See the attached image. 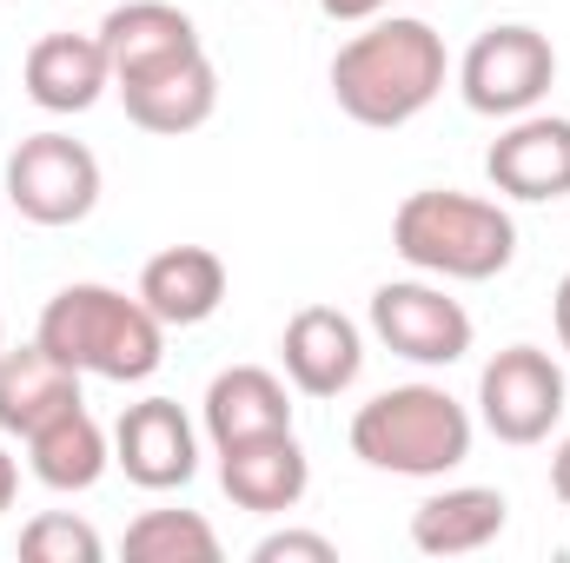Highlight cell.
Returning a JSON list of instances; mask_svg holds the SVG:
<instances>
[{
  "instance_id": "5bb4252c",
  "label": "cell",
  "mask_w": 570,
  "mask_h": 563,
  "mask_svg": "<svg viewBox=\"0 0 570 563\" xmlns=\"http://www.w3.org/2000/svg\"><path fill=\"white\" fill-rule=\"evenodd\" d=\"M219 484L239 511H259V517H279L298 511V497L312 491V464H305V444L292 431H266V437H246V444H226L219 451Z\"/></svg>"
},
{
  "instance_id": "cb8c5ba5",
  "label": "cell",
  "mask_w": 570,
  "mask_h": 563,
  "mask_svg": "<svg viewBox=\"0 0 570 563\" xmlns=\"http://www.w3.org/2000/svg\"><path fill=\"white\" fill-rule=\"evenodd\" d=\"M318 7H325L332 20H358V27H365V20H379L392 0H318Z\"/></svg>"
},
{
  "instance_id": "5b68a950",
  "label": "cell",
  "mask_w": 570,
  "mask_h": 563,
  "mask_svg": "<svg viewBox=\"0 0 570 563\" xmlns=\"http://www.w3.org/2000/svg\"><path fill=\"white\" fill-rule=\"evenodd\" d=\"M458 87H464V107L484 120L538 113V100L558 87V47H551V33H538L524 20L484 27L458 60Z\"/></svg>"
},
{
  "instance_id": "83f0119b",
  "label": "cell",
  "mask_w": 570,
  "mask_h": 563,
  "mask_svg": "<svg viewBox=\"0 0 570 563\" xmlns=\"http://www.w3.org/2000/svg\"><path fill=\"white\" fill-rule=\"evenodd\" d=\"M0 352H7V345H0Z\"/></svg>"
},
{
  "instance_id": "6da1fadb",
  "label": "cell",
  "mask_w": 570,
  "mask_h": 563,
  "mask_svg": "<svg viewBox=\"0 0 570 563\" xmlns=\"http://www.w3.org/2000/svg\"><path fill=\"white\" fill-rule=\"evenodd\" d=\"M444 33L419 13H392V20H365V33H352L332 53V100L345 120L358 127H412L431 100L444 93Z\"/></svg>"
},
{
  "instance_id": "484cf974",
  "label": "cell",
  "mask_w": 570,
  "mask_h": 563,
  "mask_svg": "<svg viewBox=\"0 0 570 563\" xmlns=\"http://www.w3.org/2000/svg\"><path fill=\"white\" fill-rule=\"evenodd\" d=\"M13 497H20V464H13V451L0 444V511H13Z\"/></svg>"
},
{
  "instance_id": "2e32d148",
  "label": "cell",
  "mask_w": 570,
  "mask_h": 563,
  "mask_svg": "<svg viewBox=\"0 0 570 563\" xmlns=\"http://www.w3.org/2000/svg\"><path fill=\"white\" fill-rule=\"evenodd\" d=\"M100 47L114 60V80H134V73L166 67V60L199 53V27L173 0H127V7H114L100 20Z\"/></svg>"
},
{
  "instance_id": "7c38bea8",
  "label": "cell",
  "mask_w": 570,
  "mask_h": 563,
  "mask_svg": "<svg viewBox=\"0 0 570 563\" xmlns=\"http://www.w3.org/2000/svg\"><path fill=\"white\" fill-rule=\"evenodd\" d=\"M114 87H120V100H127V120H134L140 134H159V140H179V134L206 127L213 107H219V67L206 60V47L186 53V60H166V67H153V73L114 80Z\"/></svg>"
},
{
  "instance_id": "9a60e30c",
  "label": "cell",
  "mask_w": 570,
  "mask_h": 563,
  "mask_svg": "<svg viewBox=\"0 0 570 563\" xmlns=\"http://www.w3.org/2000/svg\"><path fill=\"white\" fill-rule=\"evenodd\" d=\"M140 298L146 312L173 332H186V325H206L219 305H226V259L213 253V246H166V253H153L140 273Z\"/></svg>"
},
{
  "instance_id": "3957f363",
  "label": "cell",
  "mask_w": 570,
  "mask_h": 563,
  "mask_svg": "<svg viewBox=\"0 0 570 563\" xmlns=\"http://www.w3.org/2000/svg\"><path fill=\"white\" fill-rule=\"evenodd\" d=\"M392 246L412 273L425 279H458L484 285L518 259V226L498 199L478 192H451V186H425L392 213Z\"/></svg>"
},
{
  "instance_id": "30bf717a",
  "label": "cell",
  "mask_w": 570,
  "mask_h": 563,
  "mask_svg": "<svg viewBox=\"0 0 570 563\" xmlns=\"http://www.w3.org/2000/svg\"><path fill=\"white\" fill-rule=\"evenodd\" d=\"M484 172H491V186L504 199H524V206L570 199V120H558V113H518L491 140Z\"/></svg>"
},
{
  "instance_id": "603a6c76",
  "label": "cell",
  "mask_w": 570,
  "mask_h": 563,
  "mask_svg": "<svg viewBox=\"0 0 570 563\" xmlns=\"http://www.w3.org/2000/svg\"><path fill=\"white\" fill-rule=\"evenodd\" d=\"M253 563H338V544L318 531H273L253 544Z\"/></svg>"
},
{
  "instance_id": "8992f818",
  "label": "cell",
  "mask_w": 570,
  "mask_h": 563,
  "mask_svg": "<svg viewBox=\"0 0 570 563\" xmlns=\"http://www.w3.org/2000/svg\"><path fill=\"white\" fill-rule=\"evenodd\" d=\"M7 199L33 226H80L100 206V159L73 134H27L7 152Z\"/></svg>"
},
{
  "instance_id": "9c48e42d",
  "label": "cell",
  "mask_w": 570,
  "mask_h": 563,
  "mask_svg": "<svg viewBox=\"0 0 570 563\" xmlns=\"http://www.w3.org/2000/svg\"><path fill=\"white\" fill-rule=\"evenodd\" d=\"M114 464L140 491H179L199 471V431L179 412V398H140L114 424Z\"/></svg>"
},
{
  "instance_id": "52a82bcc",
  "label": "cell",
  "mask_w": 570,
  "mask_h": 563,
  "mask_svg": "<svg viewBox=\"0 0 570 563\" xmlns=\"http://www.w3.org/2000/svg\"><path fill=\"white\" fill-rule=\"evenodd\" d=\"M478 418L498 444H544L564 418V365L544 345H504L478 372Z\"/></svg>"
},
{
  "instance_id": "4fadbf2b",
  "label": "cell",
  "mask_w": 570,
  "mask_h": 563,
  "mask_svg": "<svg viewBox=\"0 0 570 563\" xmlns=\"http://www.w3.org/2000/svg\"><path fill=\"white\" fill-rule=\"evenodd\" d=\"M20 80L40 113H87L114 87V60L100 33H40L20 60Z\"/></svg>"
},
{
  "instance_id": "7402d4cb",
  "label": "cell",
  "mask_w": 570,
  "mask_h": 563,
  "mask_svg": "<svg viewBox=\"0 0 570 563\" xmlns=\"http://www.w3.org/2000/svg\"><path fill=\"white\" fill-rule=\"evenodd\" d=\"M20 557L27 563H100L107 544H100V531H94L87 517H73V511H40V517L20 531Z\"/></svg>"
},
{
  "instance_id": "d4e9b609",
  "label": "cell",
  "mask_w": 570,
  "mask_h": 563,
  "mask_svg": "<svg viewBox=\"0 0 570 563\" xmlns=\"http://www.w3.org/2000/svg\"><path fill=\"white\" fill-rule=\"evenodd\" d=\"M551 491H558V504L570 511V437L551 451Z\"/></svg>"
},
{
  "instance_id": "ffe728a7",
  "label": "cell",
  "mask_w": 570,
  "mask_h": 563,
  "mask_svg": "<svg viewBox=\"0 0 570 563\" xmlns=\"http://www.w3.org/2000/svg\"><path fill=\"white\" fill-rule=\"evenodd\" d=\"M80 405V372L60 365L40 338L20 345V352H0V431L7 437H27L53 412Z\"/></svg>"
},
{
  "instance_id": "44dd1931",
  "label": "cell",
  "mask_w": 570,
  "mask_h": 563,
  "mask_svg": "<svg viewBox=\"0 0 570 563\" xmlns=\"http://www.w3.org/2000/svg\"><path fill=\"white\" fill-rule=\"evenodd\" d=\"M134 563H219V531L199 511H140L127 524Z\"/></svg>"
},
{
  "instance_id": "277c9868",
  "label": "cell",
  "mask_w": 570,
  "mask_h": 563,
  "mask_svg": "<svg viewBox=\"0 0 570 563\" xmlns=\"http://www.w3.org/2000/svg\"><path fill=\"white\" fill-rule=\"evenodd\" d=\"M352 457L392 477H444L471 457V412L444 385H392L358 405Z\"/></svg>"
},
{
  "instance_id": "4316f807",
  "label": "cell",
  "mask_w": 570,
  "mask_h": 563,
  "mask_svg": "<svg viewBox=\"0 0 570 563\" xmlns=\"http://www.w3.org/2000/svg\"><path fill=\"white\" fill-rule=\"evenodd\" d=\"M551 318H558V345L570 352V273H564V285H558V298H551Z\"/></svg>"
},
{
  "instance_id": "d6986e66",
  "label": "cell",
  "mask_w": 570,
  "mask_h": 563,
  "mask_svg": "<svg viewBox=\"0 0 570 563\" xmlns=\"http://www.w3.org/2000/svg\"><path fill=\"white\" fill-rule=\"evenodd\" d=\"M504 524H511L504 491H491V484H451V491H438V497H425L412 511V544L425 557H471V551L498 544Z\"/></svg>"
},
{
  "instance_id": "ac0fdd59",
  "label": "cell",
  "mask_w": 570,
  "mask_h": 563,
  "mask_svg": "<svg viewBox=\"0 0 570 563\" xmlns=\"http://www.w3.org/2000/svg\"><path fill=\"white\" fill-rule=\"evenodd\" d=\"M199 418H206L213 451H226V444H246V437H266V431H292V392L266 365H233L206 385Z\"/></svg>"
},
{
  "instance_id": "ba28073f",
  "label": "cell",
  "mask_w": 570,
  "mask_h": 563,
  "mask_svg": "<svg viewBox=\"0 0 570 563\" xmlns=\"http://www.w3.org/2000/svg\"><path fill=\"white\" fill-rule=\"evenodd\" d=\"M372 332L412 365H458L471 352V312L425 279H392L372 292Z\"/></svg>"
},
{
  "instance_id": "8fae6325",
  "label": "cell",
  "mask_w": 570,
  "mask_h": 563,
  "mask_svg": "<svg viewBox=\"0 0 570 563\" xmlns=\"http://www.w3.org/2000/svg\"><path fill=\"white\" fill-rule=\"evenodd\" d=\"M279 358H285V378L305 398H338L365 372V338H358V325L338 305H298L285 318Z\"/></svg>"
},
{
  "instance_id": "e0dca14e",
  "label": "cell",
  "mask_w": 570,
  "mask_h": 563,
  "mask_svg": "<svg viewBox=\"0 0 570 563\" xmlns=\"http://www.w3.org/2000/svg\"><path fill=\"white\" fill-rule=\"evenodd\" d=\"M20 444H27V471L47 491H94L107 477V464H114V437L87 412V398L67 405V412H53L40 431H27Z\"/></svg>"
},
{
  "instance_id": "7a4b0ae2",
  "label": "cell",
  "mask_w": 570,
  "mask_h": 563,
  "mask_svg": "<svg viewBox=\"0 0 570 563\" xmlns=\"http://www.w3.org/2000/svg\"><path fill=\"white\" fill-rule=\"evenodd\" d=\"M33 338L80 378H114V385H140L166 358V325L146 312L140 292L127 298L120 285H60Z\"/></svg>"
}]
</instances>
